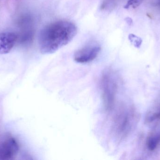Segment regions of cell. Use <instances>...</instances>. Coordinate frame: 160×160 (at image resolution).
Segmentation results:
<instances>
[{"mask_svg": "<svg viewBox=\"0 0 160 160\" xmlns=\"http://www.w3.org/2000/svg\"><path fill=\"white\" fill-rule=\"evenodd\" d=\"M77 31L76 25L68 21H57L48 24L38 36L40 52L43 54L55 52L72 41Z\"/></svg>", "mask_w": 160, "mask_h": 160, "instance_id": "6da1fadb", "label": "cell"}, {"mask_svg": "<svg viewBox=\"0 0 160 160\" xmlns=\"http://www.w3.org/2000/svg\"><path fill=\"white\" fill-rule=\"evenodd\" d=\"M114 71L111 69L103 71L101 80L103 106L107 111H112L117 91V82Z\"/></svg>", "mask_w": 160, "mask_h": 160, "instance_id": "7a4b0ae2", "label": "cell"}, {"mask_svg": "<svg viewBox=\"0 0 160 160\" xmlns=\"http://www.w3.org/2000/svg\"><path fill=\"white\" fill-rule=\"evenodd\" d=\"M133 116L131 110L128 109H121L117 113L114 121L113 130L118 138H124L129 133Z\"/></svg>", "mask_w": 160, "mask_h": 160, "instance_id": "3957f363", "label": "cell"}, {"mask_svg": "<svg viewBox=\"0 0 160 160\" xmlns=\"http://www.w3.org/2000/svg\"><path fill=\"white\" fill-rule=\"evenodd\" d=\"M100 46L97 45L86 46L76 52L74 54L75 61L80 64H86L97 58L101 51Z\"/></svg>", "mask_w": 160, "mask_h": 160, "instance_id": "277c9868", "label": "cell"}, {"mask_svg": "<svg viewBox=\"0 0 160 160\" xmlns=\"http://www.w3.org/2000/svg\"><path fill=\"white\" fill-rule=\"evenodd\" d=\"M19 148L18 143L16 139L13 137H9L0 146V159H10L16 156Z\"/></svg>", "mask_w": 160, "mask_h": 160, "instance_id": "5b68a950", "label": "cell"}, {"mask_svg": "<svg viewBox=\"0 0 160 160\" xmlns=\"http://www.w3.org/2000/svg\"><path fill=\"white\" fill-rule=\"evenodd\" d=\"M17 35L12 32L0 34V54H6L11 50L17 40Z\"/></svg>", "mask_w": 160, "mask_h": 160, "instance_id": "8992f818", "label": "cell"}, {"mask_svg": "<svg viewBox=\"0 0 160 160\" xmlns=\"http://www.w3.org/2000/svg\"><path fill=\"white\" fill-rule=\"evenodd\" d=\"M160 143V133H153L148 137L147 145L149 150L153 151L158 147Z\"/></svg>", "mask_w": 160, "mask_h": 160, "instance_id": "52a82bcc", "label": "cell"}, {"mask_svg": "<svg viewBox=\"0 0 160 160\" xmlns=\"http://www.w3.org/2000/svg\"><path fill=\"white\" fill-rule=\"evenodd\" d=\"M143 0H129L125 5V8H129L130 7L135 8L138 7L142 3Z\"/></svg>", "mask_w": 160, "mask_h": 160, "instance_id": "ba28073f", "label": "cell"}, {"mask_svg": "<svg viewBox=\"0 0 160 160\" xmlns=\"http://www.w3.org/2000/svg\"><path fill=\"white\" fill-rule=\"evenodd\" d=\"M129 39L131 42H132L134 44V46L136 47H138L139 46H140L142 44V40L141 39L138 38V37L132 34L130 35Z\"/></svg>", "mask_w": 160, "mask_h": 160, "instance_id": "9c48e42d", "label": "cell"}, {"mask_svg": "<svg viewBox=\"0 0 160 160\" xmlns=\"http://www.w3.org/2000/svg\"><path fill=\"white\" fill-rule=\"evenodd\" d=\"M115 0H103L102 4L101 5V8L102 9H110L112 8L114 4Z\"/></svg>", "mask_w": 160, "mask_h": 160, "instance_id": "30bf717a", "label": "cell"}]
</instances>
